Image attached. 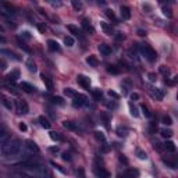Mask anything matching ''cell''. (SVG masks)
Masks as SVG:
<instances>
[{
  "label": "cell",
  "instance_id": "obj_41",
  "mask_svg": "<svg viewBox=\"0 0 178 178\" xmlns=\"http://www.w3.org/2000/svg\"><path fill=\"white\" fill-rule=\"evenodd\" d=\"M160 72H163L164 75H170V70L167 68L166 66H161V67H160Z\"/></svg>",
  "mask_w": 178,
  "mask_h": 178
},
{
  "label": "cell",
  "instance_id": "obj_30",
  "mask_svg": "<svg viewBox=\"0 0 178 178\" xmlns=\"http://www.w3.org/2000/svg\"><path fill=\"white\" fill-rule=\"evenodd\" d=\"M141 110H142V113H143V116H145V117H147V118H150V117H152V113H150L149 108H147L145 104L141 107Z\"/></svg>",
  "mask_w": 178,
  "mask_h": 178
},
{
  "label": "cell",
  "instance_id": "obj_43",
  "mask_svg": "<svg viewBox=\"0 0 178 178\" xmlns=\"http://www.w3.org/2000/svg\"><path fill=\"white\" fill-rule=\"evenodd\" d=\"M163 13H164V15L171 17V8H168V7H163Z\"/></svg>",
  "mask_w": 178,
  "mask_h": 178
},
{
  "label": "cell",
  "instance_id": "obj_1",
  "mask_svg": "<svg viewBox=\"0 0 178 178\" xmlns=\"http://www.w3.org/2000/svg\"><path fill=\"white\" fill-rule=\"evenodd\" d=\"M21 142L15 138H8L4 143L2 145V153L4 157H14V156L19 155L21 152Z\"/></svg>",
  "mask_w": 178,
  "mask_h": 178
},
{
  "label": "cell",
  "instance_id": "obj_39",
  "mask_svg": "<svg viewBox=\"0 0 178 178\" xmlns=\"http://www.w3.org/2000/svg\"><path fill=\"white\" fill-rule=\"evenodd\" d=\"M72 6H74L75 10H81V8H82V3L77 2V0H72Z\"/></svg>",
  "mask_w": 178,
  "mask_h": 178
},
{
  "label": "cell",
  "instance_id": "obj_4",
  "mask_svg": "<svg viewBox=\"0 0 178 178\" xmlns=\"http://www.w3.org/2000/svg\"><path fill=\"white\" fill-rule=\"evenodd\" d=\"M77 82L79 83L82 88H85V89H89V88H91V81H89V78H86L85 75H82V74L77 77Z\"/></svg>",
  "mask_w": 178,
  "mask_h": 178
},
{
  "label": "cell",
  "instance_id": "obj_2",
  "mask_svg": "<svg viewBox=\"0 0 178 178\" xmlns=\"http://www.w3.org/2000/svg\"><path fill=\"white\" fill-rule=\"evenodd\" d=\"M141 50H142V53L145 54V57H146L149 61H152V63H153V61H156L157 54H156V52L149 46V44H141Z\"/></svg>",
  "mask_w": 178,
  "mask_h": 178
},
{
  "label": "cell",
  "instance_id": "obj_47",
  "mask_svg": "<svg viewBox=\"0 0 178 178\" xmlns=\"http://www.w3.org/2000/svg\"><path fill=\"white\" fill-rule=\"evenodd\" d=\"M147 77H149V81H152V82H155V81H156V74H153V72H150Z\"/></svg>",
  "mask_w": 178,
  "mask_h": 178
},
{
  "label": "cell",
  "instance_id": "obj_21",
  "mask_svg": "<svg viewBox=\"0 0 178 178\" xmlns=\"http://www.w3.org/2000/svg\"><path fill=\"white\" fill-rule=\"evenodd\" d=\"M86 63H88L91 67H96L97 66V58L95 57V56H89V57L86 58Z\"/></svg>",
  "mask_w": 178,
  "mask_h": 178
},
{
  "label": "cell",
  "instance_id": "obj_24",
  "mask_svg": "<svg viewBox=\"0 0 178 178\" xmlns=\"http://www.w3.org/2000/svg\"><path fill=\"white\" fill-rule=\"evenodd\" d=\"M50 138H52L53 141H57V142L63 141V136H61L58 132H54V131H52V132H50Z\"/></svg>",
  "mask_w": 178,
  "mask_h": 178
},
{
  "label": "cell",
  "instance_id": "obj_17",
  "mask_svg": "<svg viewBox=\"0 0 178 178\" xmlns=\"http://www.w3.org/2000/svg\"><path fill=\"white\" fill-rule=\"evenodd\" d=\"M63 127L66 128V129H70V131H77V125H75V122H72V121H64Z\"/></svg>",
  "mask_w": 178,
  "mask_h": 178
},
{
  "label": "cell",
  "instance_id": "obj_57",
  "mask_svg": "<svg viewBox=\"0 0 178 178\" xmlns=\"http://www.w3.org/2000/svg\"><path fill=\"white\" fill-rule=\"evenodd\" d=\"M120 160H121V161H124V163H127V159H125V157H122V156H120Z\"/></svg>",
  "mask_w": 178,
  "mask_h": 178
},
{
  "label": "cell",
  "instance_id": "obj_52",
  "mask_svg": "<svg viewBox=\"0 0 178 178\" xmlns=\"http://www.w3.org/2000/svg\"><path fill=\"white\" fill-rule=\"evenodd\" d=\"M22 36H25L27 39L31 38V35H29V32H28V31H24V32H22Z\"/></svg>",
  "mask_w": 178,
  "mask_h": 178
},
{
  "label": "cell",
  "instance_id": "obj_34",
  "mask_svg": "<svg viewBox=\"0 0 178 178\" xmlns=\"http://www.w3.org/2000/svg\"><path fill=\"white\" fill-rule=\"evenodd\" d=\"M67 29H68L71 33H74V35H78V33H79V29H78L77 27H74V25H67Z\"/></svg>",
  "mask_w": 178,
  "mask_h": 178
},
{
  "label": "cell",
  "instance_id": "obj_49",
  "mask_svg": "<svg viewBox=\"0 0 178 178\" xmlns=\"http://www.w3.org/2000/svg\"><path fill=\"white\" fill-rule=\"evenodd\" d=\"M63 159H64V160H71V157H70V153H63Z\"/></svg>",
  "mask_w": 178,
  "mask_h": 178
},
{
  "label": "cell",
  "instance_id": "obj_7",
  "mask_svg": "<svg viewBox=\"0 0 178 178\" xmlns=\"http://www.w3.org/2000/svg\"><path fill=\"white\" fill-rule=\"evenodd\" d=\"M47 47H49L50 52H60V50H61L58 42L57 40H53V39H49V40H47Z\"/></svg>",
  "mask_w": 178,
  "mask_h": 178
},
{
  "label": "cell",
  "instance_id": "obj_12",
  "mask_svg": "<svg viewBox=\"0 0 178 178\" xmlns=\"http://www.w3.org/2000/svg\"><path fill=\"white\" fill-rule=\"evenodd\" d=\"M19 88H21L22 91L28 92V93H31V92L35 91V86H32L31 83H28V82H21V83H19Z\"/></svg>",
  "mask_w": 178,
  "mask_h": 178
},
{
  "label": "cell",
  "instance_id": "obj_3",
  "mask_svg": "<svg viewBox=\"0 0 178 178\" xmlns=\"http://www.w3.org/2000/svg\"><path fill=\"white\" fill-rule=\"evenodd\" d=\"M83 104H86V96L82 93H77L72 97V106L74 107H82Z\"/></svg>",
  "mask_w": 178,
  "mask_h": 178
},
{
  "label": "cell",
  "instance_id": "obj_27",
  "mask_svg": "<svg viewBox=\"0 0 178 178\" xmlns=\"http://www.w3.org/2000/svg\"><path fill=\"white\" fill-rule=\"evenodd\" d=\"M136 156H138V159H141V160H146L147 159L146 152H143V150H141V149H136Z\"/></svg>",
  "mask_w": 178,
  "mask_h": 178
},
{
  "label": "cell",
  "instance_id": "obj_38",
  "mask_svg": "<svg viewBox=\"0 0 178 178\" xmlns=\"http://www.w3.org/2000/svg\"><path fill=\"white\" fill-rule=\"evenodd\" d=\"M163 124H166V125H171V124H172L171 117H170V116H164V117H163Z\"/></svg>",
  "mask_w": 178,
  "mask_h": 178
},
{
  "label": "cell",
  "instance_id": "obj_45",
  "mask_svg": "<svg viewBox=\"0 0 178 178\" xmlns=\"http://www.w3.org/2000/svg\"><path fill=\"white\" fill-rule=\"evenodd\" d=\"M106 106L110 107V108H117V103L116 102H107V103H106Z\"/></svg>",
  "mask_w": 178,
  "mask_h": 178
},
{
  "label": "cell",
  "instance_id": "obj_26",
  "mask_svg": "<svg viewBox=\"0 0 178 178\" xmlns=\"http://www.w3.org/2000/svg\"><path fill=\"white\" fill-rule=\"evenodd\" d=\"M64 95L68 96V97H74L75 95H77V92H75L72 88H66V89H64Z\"/></svg>",
  "mask_w": 178,
  "mask_h": 178
},
{
  "label": "cell",
  "instance_id": "obj_56",
  "mask_svg": "<svg viewBox=\"0 0 178 178\" xmlns=\"http://www.w3.org/2000/svg\"><path fill=\"white\" fill-rule=\"evenodd\" d=\"M143 10H147V11H149V10H150V6H149V4H143Z\"/></svg>",
  "mask_w": 178,
  "mask_h": 178
},
{
  "label": "cell",
  "instance_id": "obj_14",
  "mask_svg": "<svg viewBox=\"0 0 178 178\" xmlns=\"http://www.w3.org/2000/svg\"><path fill=\"white\" fill-rule=\"evenodd\" d=\"M18 78H19V71H18V70H13V71L8 72V75H7V79L13 81V82H14V81H17Z\"/></svg>",
  "mask_w": 178,
  "mask_h": 178
},
{
  "label": "cell",
  "instance_id": "obj_15",
  "mask_svg": "<svg viewBox=\"0 0 178 178\" xmlns=\"http://www.w3.org/2000/svg\"><path fill=\"white\" fill-rule=\"evenodd\" d=\"M42 81H43V83H44V85H46V88L47 89H49V91H52V89H53V81L52 79H50V78L49 77H46V75H42Z\"/></svg>",
  "mask_w": 178,
  "mask_h": 178
},
{
  "label": "cell",
  "instance_id": "obj_13",
  "mask_svg": "<svg viewBox=\"0 0 178 178\" xmlns=\"http://www.w3.org/2000/svg\"><path fill=\"white\" fill-rule=\"evenodd\" d=\"M38 121H39V124H40V127H43L44 129H49V128H50V122H49V120H47L46 117L40 116L38 118Z\"/></svg>",
  "mask_w": 178,
  "mask_h": 178
},
{
  "label": "cell",
  "instance_id": "obj_11",
  "mask_svg": "<svg viewBox=\"0 0 178 178\" xmlns=\"http://www.w3.org/2000/svg\"><path fill=\"white\" fill-rule=\"evenodd\" d=\"M121 17H122V19L131 18V10L127 7V6H121Z\"/></svg>",
  "mask_w": 178,
  "mask_h": 178
},
{
  "label": "cell",
  "instance_id": "obj_58",
  "mask_svg": "<svg viewBox=\"0 0 178 178\" xmlns=\"http://www.w3.org/2000/svg\"><path fill=\"white\" fill-rule=\"evenodd\" d=\"M0 42H3V43H4V42H6V38H4V36H2V35H0Z\"/></svg>",
  "mask_w": 178,
  "mask_h": 178
},
{
  "label": "cell",
  "instance_id": "obj_40",
  "mask_svg": "<svg viewBox=\"0 0 178 178\" xmlns=\"http://www.w3.org/2000/svg\"><path fill=\"white\" fill-rule=\"evenodd\" d=\"M14 178H35V177H31V175L22 174V172H18V174H15V175H14Z\"/></svg>",
  "mask_w": 178,
  "mask_h": 178
},
{
  "label": "cell",
  "instance_id": "obj_16",
  "mask_svg": "<svg viewBox=\"0 0 178 178\" xmlns=\"http://www.w3.org/2000/svg\"><path fill=\"white\" fill-rule=\"evenodd\" d=\"M100 27H102V29L104 31V33H107V35H111V33H113L111 25H108L107 22H102V21H100Z\"/></svg>",
  "mask_w": 178,
  "mask_h": 178
},
{
  "label": "cell",
  "instance_id": "obj_25",
  "mask_svg": "<svg viewBox=\"0 0 178 178\" xmlns=\"http://www.w3.org/2000/svg\"><path fill=\"white\" fill-rule=\"evenodd\" d=\"M129 111H131V116H134V117H138L139 116L138 108H136V106L134 104V103H129Z\"/></svg>",
  "mask_w": 178,
  "mask_h": 178
},
{
  "label": "cell",
  "instance_id": "obj_50",
  "mask_svg": "<svg viewBox=\"0 0 178 178\" xmlns=\"http://www.w3.org/2000/svg\"><path fill=\"white\" fill-rule=\"evenodd\" d=\"M138 35H139V36H145V35H146V31H143V29H138Z\"/></svg>",
  "mask_w": 178,
  "mask_h": 178
},
{
  "label": "cell",
  "instance_id": "obj_6",
  "mask_svg": "<svg viewBox=\"0 0 178 178\" xmlns=\"http://www.w3.org/2000/svg\"><path fill=\"white\" fill-rule=\"evenodd\" d=\"M95 174L97 178H110V172L103 167H95Z\"/></svg>",
  "mask_w": 178,
  "mask_h": 178
},
{
  "label": "cell",
  "instance_id": "obj_37",
  "mask_svg": "<svg viewBox=\"0 0 178 178\" xmlns=\"http://www.w3.org/2000/svg\"><path fill=\"white\" fill-rule=\"evenodd\" d=\"M27 67H28V70H29L31 72H36V66H35V64H33L31 60L27 63Z\"/></svg>",
  "mask_w": 178,
  "mask_h": 178
},
{
  "label": "cell",
  "instance_id": "obj_51",
  "mask_svg": "<svg viewBox=\"0 0 178 178\" xmlns=\"http://www.w3.org/2000/svg\"><path fill=\"white\" fill-rule=\"evenodd\" d=\"M19 129H21V131H27V125H25L24 122H21V124H19Z\"/></svg>",
  "mask_w": 178,
  "mask_h": 178
},
{
  "label": "cell",
  "instance_id": "obj_46",
  "mask_svg": "<svg viewBox=\"0 0 178 178\" xmlns=\"http://www.w3.org/2000/svg\"><path fill=\"white\" fill-rule=\"evenodd\" d=\"M108 95H110V96L111 97H114V99H118V93H116V92H114V91H108Z\"/></svg>",
  "mask_w": 178,
  "mask_h": 178
},
{
  "label": "cell",
  "instance_id": "obj_28",
  "mask_svg": "<svg viewBox=\"0 0 178 178\" xmlns=\"http://www.w3.org/2000/svg\"><path fill=\"white\" fill-rule=\"evenodd\" d=\"M92 95H93V97L96 100H100L102 99V91H100V89H93V91H92Z\"/></svg>",
  "mask_w": 178,
  "mask_h": 178
},
{
  "label": "cell",
  "instance_id": "obj_59",
  "mask_svg": "<svg viewBox=\"0 0 178 178\" xmlns=\"http://www.w3.org/2000/svg\"><path fill=\"white\" fill-rule=\"evenodd\" d=\"M120 178H127V177H125V175H122V177H120Z\"/></svg>",
  "mask_w": 178,
  "mask_h": 178
},
{
  "label": "cell",
  "instance_id": "obj_42",
  "mask_svg": "<svg viewBox=\"0 0 178 178\" xmlns=\"http://www.w3.org/2000/svg\"><path fill=\"white\" fill-rule=\"evenodd\" d=\"M18 44H19V47H22V49L25 50V52H31V50H29V47H27V46H25V43L21 40V39H18Z\"/></svg>",
  "mask_w": 178,
  "mask_h": 178
},
{
  "label": "cell",
  "instance_id": "obj_23",
  "mask_svg": "<svg viewBox=\"0 0 178 178\" xmlns=\"http://www.w3.org/2000/svg\"><path fill=\"white\" fill-rule=\"evenodd\" d=\"M124 175H125L127 178H135V177H138V175H139V172L136 171V170H128V171L125 172Z\"/></svg>",
  "mask_w": 178,
  "mask_h": 178
},
{
  "label": "cell",
  "instance_id": "obj_10",
  "mask_svg": "<svg viewBox=\"0 0 178 178\" xmlns=\"http://www.w3.org/2000/svg\"><path fill=\"white\" fill-rule=\"evenodd\" d=\"M99 52L102 53L103 56H108L111 53V47L108 46V44H106V43H100L99 44Z\"/></svg>",
  "mask_w": 178,
  "mask_h": 178
},
{
  "label": "cell",
  "instance_id": "obj_19",
  "mask_svg": "<svg viewBox=\"0 0 178 178\" xmlns=\"http://www.w3.org/2000/svg\"><path fill=\"white\" fill-rule=\"evenodd\" d=\"M8 139V134L6 129H3V128H0V145H3L6 141Z\"/></svg>",
  "mask_w": 178,
  "mask_h": 178
},
{
  "label": "cell",
  "instance_id": "obj_44",
  "mask_svg": "<svg viewBox=\"0 0 178 178\" xmlns=\"http://www.w3.org/2000/svg\"><path fill=\"white\" fill-rule=\"evenodd\" d=\"M163 161L167 164V166H170V168H175V167H177V166H175V163H172V161H170V160H166V159H164Z\"/></svg>",
  "mask_w": 178,
  "mask_h": 178
},
{
  "label": "cell",
  "instance_id": "obj_20",
  "mask_svg": "<svg viewBox=\"0 0 178 178\" xmlns=\"http://www.w3.org/2000/svg\"><path fill=\"white\" fill-rule=\"evenodd\" d=\"M164 147H166L168 152H175V149H177L175 145H174V142H171V141H167L166 143H164Z\"/></svg>",
  "mask_w": 178,
  "mask_h": 178
},
{
  "label": "cell",
  "instance_id": "obj_22",
  "mask_svg": "<svg viewBox=\"0 0 178 178\" xmlns=\"http://www.w3.org/2000/svg\"><path fill=\"white\" fill-rule=\"evenodd\" d=\"M64 43H66L68 47H72L75 44V40L72 36H66V38H64Z\"/></svg>",
  "mask_w": 178,
  "mask_h": 178
},
{
  "label": "cell",
  "instance_id": "obj_55",
  "mask_svg": "<svg viewBox=\"0 0 178 178\" xmlns=\"http://www.w3.org/2000/svg\"><path fill=\"white\" fill-rule=\"evenodd\" d=\"M49 150H50V152L57 153V152H58V147H49Z\"/></svg>",
  "mask_w": 178,
  "mask_h": 178
},
{
  "label": "cell",
  "instance_id": "obj_53",
  "mask_svg": "<svg viewBox=\"0 0 178 178\" xmlns=\"http://www.w3.org/2000/svg\"><path fill=\"white\" fill-rule=\"evenodd\" d=\"M6 68V63L3 60H0V70H4Z\"/></svg>",
  "mask_w": 178,
  "mask_h": 178
},
{
  "label": "cell",
  "instance_id": "obj_54",
  "mask_svg": "<svg viewBox=\"0 0 178 178\" xmlns=\"http://www.w3.org/2000/svg\"><path fill=\"white\" fill-rule=\"evenodd\" d=\"M38 28H39V31H40V32H44V31H46V28H44L43 25H38Z\"/></svg>",
  "mask_w": 178,
  "mask_h": 178
},
{
  "label": "cell",
  "instance_id": "obj_5",
  "mask_svg": "<svg viewBox=\"0 0 178 178\" xmlns=\"http://www.w3.org/2000/svg\"><path fill=\"white\" fill-rule=\"evenodd\" d=\"M25 147H27V150L29 153H32V155H33V153H35V155H38V153L40 152V150H39V147H38V145H36L33 141H27Z\"/></svg>",
  "mask_w": 178,
  "mask_h": 178
},
{
  "label": "cell",
  "instance_id": "obj_9",
  "mask_svg": "<svg viewBox=\"0 0 178 178\" xmlns=\"http://www.w3.org/2000/svg\"><path fill=\"white\" fill-rule=\"evenodd\" d=\"M152 95H153V97H156V100H163L166 92L160 88H155V89H152Z\"/></svg>",
  "mask_w": 178,
  "mask_h": 178
},
{
  "label": "cell",
  "instance_id": "obj_18",
  "mask_svg": "<svg viewBox=\"0 0 178 178\" xmlns=\"http://www.w3.org/2000/svg\"><path fill=\"white\" fill-rule=\"evenodd\" d=\"M82 27H83V29H85L86 32H91V33H93V32H95L93 27H92V25L89 24L88 19H83V21H82Z\"/></svg>",
  "mask_w": 178,
  "mask_h": 178
},
{
  "label": "cell",
  "instance_id": "obj_32",
  "mask_svg": "<svg viewBox=\"0 0 178 178\" xmlns=\"http://www.w3.org/2000/svg\"><path fill=\"white\" fill-rule=\"evenodd\" d=\"M160 134H161V136H163V138H170V136L172 135V131L171 129H161Z\"/></svg>",
  "mask_w": 178,
  "mask_h": 178
},
{
  "label": "cell",
  "instance_id": "obj_31",
  "mask_svg": "<svg viewBox=\"0 0 178 178\" xmlns=\"http://www.w3.org/2000/svg\"><path fill=\"white\" fill-rule=\"evenodd\" d=\"M95 138H96L97 141H102V142H104V141H106L104 134L100 132V131H96V132H95Z\"/></svg>",
  "mask_w": 178,
  "mask_h": 178
},
{
  "label": "cell",
  "instance_id": "obj_48",
  "mask_svg": "<svg viewBox=\"0 0 178 178\" xmlns=\"http://www.w3.org/2000/svg\"><path fill=\"white\" fill-rule=\"evenodd\" d=\"M131 99H132L134 102H135V100L139 99V95H138V93H132V95H131Z\"/></svg>",
  "mask_w": 178,
  "mask_h": 178
},
{
  "label": "cell",
  "instance_id": "obj_29",
  "mask_svg": "<svg viewBox=\"0 0 178 178\" xmlns=\"http://www.w3.org/2000/svg\"><path fill=\"white\" fill-rule=\"evenodd\" d=\"M106 15H107L110 19H113L114 22L117 21V18H116V14H114V13H113V10H110V8H107V10H106Z\"/></svg>",
  "mask_w": 178,
  "mask_h": 178
},
{
  "label": "cell",
  "instance_id": "obj_36",
  "mask_svg": "<svg viewBox=\"0 0 178 178\" xmlns=\"http://www.w3.org/2000/svg\"><path fill=\"white\" fill-rule=\"evenodd\" d=\"M52 100H53V103H56V104H64V100H63V97H60V96H54V97H52Z\"/></svg>",
  "mask_w": 178,
  "mask_h": 178
},
{
  "label": "cell",
  "instance_id": "obj_8",
  "mask_svg": "<svg viewBox=\"0 0 178 178\" xmlns=\"http://www.w3.org/2000/svg\"><path fill=\"white\" fill-rule=\"evenodd\" d=\"M17 111H18V114H27L28 104L25 102H22V100H18V102H17Z\"/></svg>",
  "mask_w": 178,
  "mask_h": 178
},
{
  "label": "cell",
  "instance_id": "obj_33",
  "mask_svg": "<svg viewBox=\"0 0 178 178\" xmlns=\"http://www.w3.org/2000/svg\"><path fill=\"white\" fill-rule=\"evenodd\" d=\"M107 72H110V74H118L120 70L116 66H107Z\"/></svg>",
  "mask_w": 178,
  "mask_h": 178
},
{
  "label": "cell",
  "instance_id": "obj_35",
  "mask_svg": "<svg viewBox=\"0 0 178 178\" xmlns=\"http://www.w3.org/2000/svg\"><path fill=\"white\" fill-rule=\"evenodd\" d=\"M117 135H118V136H125V135H127V128L118 127V128H117Z\"/></svg>",
  "mask_w": 178,
  "mask_h": 178
}]
</instances>
